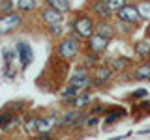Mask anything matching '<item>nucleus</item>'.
<instances>
[{"mask_svg": "<svg viewBox=\"0 0 150 140\" xmlns=\"http://www.w3.org/2000/svg\"><path fill=\"white\" fill-rule=\"evenodd\" d=\"M73 36H77L79 39H88L94 34V19L86 13H79L71 22Z\"/></svg>", "mask_w": 150, "mask_h": 140, "instance_id": "nucleus-1", "label": "nucleus"}, {"mask_svg": "<svg viewBox=\"0 0 150 140\" xmlns=\"http://www.w3.org/2000/svg\"><path fill=\"white\" fill-rule=\"evenodd\" d=\"M56 54L62 60H73L79 54V41L75 37H64L58 45H56Z\"/></svg>", "mask_w": 150, "mask_h": 140, "instance_id": "nucleus-2", "label": "nucleus"}, {"mask_svg": "<svg viewBox=\"0 0 150 140\" xmlns=\"http://www.w3.org/2000/svg\"><path fill=\"white\" fill-rule=\"evenodd\" d=\"M21 22H23L21 13H15V11L4 13V15L0 17V36H6L9 32H13L15 28L21 26Z\"/></svg>", "mask_w": 150, "mask_h": 140, "instance_id": "nucleus-3", "label": "nucleus"}, {"mask_svg": "<svg viewBox=\"0 0 150 140\" xmlns=\"http://www.w3.org/2000/svg\"><path fill=\"white\" fill-rule=\"evenodd\" d=\"M68 84L75 86L77 90H84V88L92 86L94 82H92L90 75H88V71H86V67H77V69H75V73L69 77V82Z\"/></svg>", "mask_w": 150, "mask_h": 140, "instance_id": "nucleus-4", "label": "nucleus"}, {"mask_svg": "<svg viewBox=\"0 0 150 140\" xmlns=\"http://www.w3.org/2000/svg\"><path fill=\"white\" fill-rule=\"evenodd\" d=\"M109 41H111V39H107V37H103V36H100V34H96V32H94V34L86 39L88 52H94V54L100 56L101 52H105V50H107Z\"/></svg>", "mask_w": 150, "mask_h": 140, "instance_id": "nucleus-5", "label": "nucleus"}, {"mask_svg": "<svg viewBox=\"0 0 150 140\" xmlns=\"http://www.w3.org/2000/svg\"><path fill=\"white\" fill-rule=\"evenodd\" d=\"M116 17H118V21H124V22H129V24H137L141 21V15L137 11V6H131V4H126V6H122L120 9H116Z\"/></svg>", "mask_w": 150, "mask_h": 140, "instance_id": "nucleus-6", "label": "nucleus"}, {"mask_svg": "<svg viewBox=\"0 0 150 140\" xmlns=\"http://www.w3.org/2000/svg\"><path fill=\"white\" fill-rule=\"evenodd\" d=\"M17 56H19V60H21V67L23 69H26L28 65L32 64V58H34V54H32V49H30V45L25 43V41H19L17 43Z\"/></svg>", "mask_w": 150, "mask_h": 140, "instance_id": "nucleus-7", "label": "nucleus"}, {"mask_svg": "<svg viewBox=\"0 0 150 140\" xmlns=\"http://www.w3.org/2000/svg\"><path fill=\"white\" fill-rule=\"evenodd\" d=\"M94 32H96V34H100V36H103V37H107V39H112L115 34H116L115 26H112L107 19H100V21L94 24Z\"/></svg>", "mask_w": 150, "mask_h": 140, "instance_id": "nucleus-8", "label": "nucleus"}, {"mask_svg": "<svg viewBox=\"0 0 150 140\" xmlns=\"http://www.w3.org/2000/svg\"><path fill=\"white\" fill-rule=\"evenodd\" d=\"M111 75H112V69L109 67V65H98V67L94 69L92 82L98 84V86H100V84H105V82H109Z\"/></svg>", "mask_w": 150, "mask_h": 140, "instance_id": "nucleus-9", "label": "nucleus"}, {"mask_svg": "<svg viewBox=\"0 0 150 140\" xmlns=\"http://www.w3.org/2000/svg\"><path fill=\"white\" fill-rule=\"evenodd\" d=\"M81 114V108H73V110H68L60 116V120H56V127H62V129H71L73 121L77 120V116Z\"/></svg>", "mask_w": 150, "mask_h": 140, "instance_id": "nucleus-10", "label": "nucleus"}, {"mask_svg": "<svg viewBox=\"0 0 150 140\" xmlns=\"http://www.w3.org/2000/svg\"><path fill=\"white\" fill-rule=\"evenodd\" d=\"M92 13L98 19H111V15H112V11L109 9L105 0H94L92 2Z\"/></svg>", "mask_w": 150, "mask_h": 140, "instance_id": "nucleus-11", "label": "nucleus"}, {"mask_svg": "<svg viewBox=\"0 0 150 140\" xmlns=\"http://www.w3.org/2000/svg\"><path fill=\"white\" fill-rule=\"evenodd\" d=\"M40 15H41V21H43L47 26H49V24H54V22H62V13H58L56 9L49 8V6L41 9Z\"/></svg>", "mask_w": 150, "mask_h": 140, "instance_id": "nucleus-12", "label": "nucleus"}, {"mask_svg": "<svg viewBox=\"0 0 150 140\" xmlns=\"http://www.w3.org/2000/svg\"><path fill=\"white\" fill-rule=\"evenodd\" d=\"M128 114L122 106H111V108H105V123L112 125L115 121H118L120 118H124V116Z\"/></svg>", "mask_w": 150, "mask_h": 140, "instance_id": "nucleus-13", "label": "nucleus"}, {"mask_svg": "<svg viewBox=\"0 0 150 140\" xmlns=\"http://www.w3.org/2000/svg\"><path fill=\"white\" fill-rule=\"evenodd\" d=\"M56 127V118L54 116H47V118H38V133H51Z\"/></svg>", "mask_w": 150, "mask_h": 140, "instance_id": "nucleus-14", "label": "nucleus"}, {"mask_svg": "<svg viewBox=\"0 0 150 140\" xmlns=\"http://www.w3.org/2000/svg\"><path fill=\"white\" fill-rule=\"evenodd\" d=\"M133 52L139 58H148L150 56V39H139L133 45Z\"/></svg>", "mask_w": 150, "mask_h": 140, "instance_id": "nucleus-15", "label": "nucleus"}, {"mask_svg": "<svg viewBox=\"0 0 150 140\" xmlns=\"http://www.w3.org/2000/svg\"><path fill=\"white\" fill-rule=\"evenodd\" d=\"M45 4L49 8H53V9H56L58 13H68L69 9H71V4H69V0H45Z\"/></svg>", "mask_w": 150, "mask_h": 140, "instance_id": "nucleus-16", "label": "nucleus"}, {"mask_svg": "<svg viewBox=\"0 0 150 140\" xmlns=\"http://www.w3.org/2000/svg\"><path fill=\"white\" fill-rule=\"evenodd\" d=\"M133 77L137 80H150V62H144L133 69Z\"/></svg>", "mask_w": 150, "mask_h": 140, "instance_id": "nucleus-17", "label": "nucleus"}, {"mask_svg": "<svg viewBox=\"0 0 150 140\" xmlns=\"http://www.w3.org/2000/svg\"><path fill=\"white\" fill-rule=\"evenodd\" d=\"M90 101H92L90 93H81V92H79L77 95H75V99L71 101V105H73V108H84Z\"/></svg>", "mask_w": 150, "mask_h": 140, "instance_id": "nucleus-18", "label": "nucleus"}, {"mask_svg": "<svg viewBox=\"0 0 150 140\" xmlns=\"http://www.w3.org/2000/svg\"><path fill=\"white\" fill-rule=\"evenodd\" d=\"M81 92V90H77L75 86H71V84H68V86L62 90V101L66 103V105H71V101L75 99V95Z\"/></svg>", "mask_w": 150, "mask_h": 140, "instance_id": "nucleus-19", "label": "nucleus"}, {"mask_svg": "<svg viewBox=\"0 0 150 140\" xmlns=\"http://www.w3.org/2000/svg\"><path fill=\"white\" fill-rule=\"evenodd\" d=\"M15 8L21 13H28V11H32V9H36V0H17Z\"/></svg>", "mask_w": 150, "mask_h": 140, "instance_id": "nucleus-20", "label": "nucleus"}, {"mask_svg": "<svg viewBox=\"0 0 150 140\" xmlns=\"http://www.w3.org/2000/svg\"><path fill=\"white\" fill-rule=\"evenodd\" d=\"M137 11L141 19H150V0H141L137 4Z\"/></svg>", "mask_w": 150, "mask_h": 140, "instance_id": "nucleus-21", "label": "nucleus"}, {"mask_svg": "<svg viewBox=\"0 0 150 140\" xmlns=\"http://www.w3.org/2000/svg\"><path fill=\"white\" fill-rule=\"evenodd\" d=\"M129 64H131L129 58H124V56H122V58H115V60H112L111 69H115V71H122V69H126Z\"/></svg>", "mask_w": 150, "mask_h": 140, "instance_id": "nucleus-22", "label": "nucleus"}, {"mask_svg": "<svg viewBox=\"0 0 150 140\" xmlns=\"http://www.w3.org/2000/svg\"><path fill=\"white\" fill-rule=\"evenodd\" d=\"M2 56H4V64H6V65H11L13 60L17 58V50L15 49H8V47H6V49L2 50Z\"/></svg>", "mask_w": 150, "mask_h": 140, "instance_id": "nucleus-23", "label": "nucleus"}, {"mask_svg": "<svg viewBox=\"0 0 150 140\" xmlns=\"http://www.w3.org/2000/svg\"><path fill=\"white\" fill-rule=\"evenodd\" d=\"M11 118H13V112L9 110V108L0 112V129H6V125L11 121Z\"/></svg>", "mask_w": 150, "mask_h": 140, "instance_id": "nucleus-24", "label": "nucleus"}, {"mask_svg": "<svg viewBox=\"0 0 150 140\" xmlns=\"http://www.w3.org/2000/svg\"><path fill=\"white\" fill-rule=\"evenodd\" d=\"M84 67H96V64H98V54H94V52H88L86 56H84Z\"/></svg>", "mask_w": 150, "mask_h": 140, "instance_id": "nucleus-25", "label": "nucleus"}, {"mask_svg": "<svg viewBox=\"0 0 150 140\" xmlns=\"http://www.w3.org/2000/svg\"><path fill=\"white\" fill-rule=\"evenodd\" d=\"M105 2H107V6H109V9L115 13L116 9H120L122 6H126V4H128V0H105Z\"/></svg>", "mask_w": 150, "mask_h": 140, "instance_id": "nucleus-26", "label": "nucleus"}, {"mask_svg": "<svg viewBox=\"0 0 150 140\" xmlns=\"http://www.w3.org/2000/svg\"><path fill=\"white\" fill-rule=\"evenodd\" d=\"M36 127H38V118H36V116L26 118V121H25V131H26V133H34Z\"/></svg>", "mask_w": 150, "mask_h": 140, "instance_id": "nucleus-27", "label": "nucleus"}, {"mask_svg": "<svg viewBox=\"0 0 150 140\" xmlns=\"http://www.w3.org/2000/svg\"><path fill=\"white\" fill-rule=\"evenodd\" d=\"M15 9V4H13V0H0V11L2 13H9Z\"/></svg>", "mask_w": 150, "mask_h": 140, "instance_id": "nucleus-28", "label": "nucleus"}, {"mask_svg": "<svg viewBox=\"0 0 150 140\" xmlns=\"http://www.w3.org/2000/svg\"><path fill=\"white\" fill-rule=\"evenodd\" d=\"M49 34L58 37L62 36V22H54V24H49Z\"/></svg>", "mask_w": 150, "mask_h": 140, "instance_id": "nucleus-29", "label": "nucleus"}, {"mask_svg": "<svg viewBox=\"0 0 150 140\" xmlns=\"http://www.w3.org/2000/svg\"><path fill=\"white\" fill-rule=\"evenodd\" d=\"M146 90H144V88H141V90H135L133 93H131V99H144V97H146Z\"/></svg>", "mask_w": 150, "mask_h": 140, "instance_id": "nucleus-30", "label": "nucleus"}, {"mask_svg": "<svg viewBox=\"0 0 150 140\" xmlns=\"http://www.w3.org/2000/svg\"><path fill=\"white\" fill-rule=\"evenodd\" d=\"M100 112H105V106H103V105H98V106L92 108V114H100Z\"/></svg>", "mask_w": 150, "mask_h": 140, "instance_id": "nucleus-31", "label": "nucleus"}, {"mask_svg": "<svg viewBox=\"0 0 150 140\" xmlns=\"http://www.w3.org/2000/svg\"><path fill=\"white\" fill-rule=\"evenodd\" d=\"M141 108H146V110L150 112V101H148V103H143V105H141Z\"/></svg>", "mask_w": 150, "mask_h": 140, "instance_id": "nucleus-32", "label": "nucleus"}, {"mask_svg": "<svg viewBox=\"0 0 150 140\" xmlns=\"http://www.w3.org/2000/svg\"><path fill=\"white\" fill-rule=\"evenodd\" d=\"M139 133H141V134H146V133H150V127H148V129H143V131H139Z\"/></svg>", "mask_w": 150, "mask_h": 140, "instance_id": "nucleus-33", "label": "nucleus"}, {"mask_svg": "<svg viewBox=\"0 0 150 140\" xmlns=\"http://www.w3.org/2000/svg\"><path fill=\"white\" fill-rule=\"evenodd\" d=\"M146 32H148V36H150V24H148V28H146Z\"/></svg>", "mask_w": 150, "mask_h": 140, "instance_id": "nucleus-34", "label": "nucleus"}]
</instances>
